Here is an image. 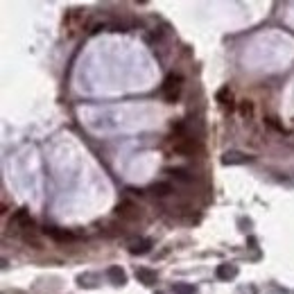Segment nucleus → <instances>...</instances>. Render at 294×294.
Instances as JSON below:
<instances>
[{"label":"nucleus","instance_id":"7","mask_svg":"<svg viewBox=\"0 0 294 294\" xmlns=\"http://www.w3.org/2000/svg\"><path fill=\"white\" fill-rule=\"evenodd\" d=\"M251 161H254V159L242 154V152H227V154L222 156L224 165H244V163H251Z\"/></svg>","mask_w":294,"mask_h":294},{"label":"nucleus","instance_id":"1","mask_svg":"<svg viewBox=\"0 0 294 294\" xmlns=\"http://www.w3.org/2000/svg\"><path fill=\"white\" fill-rule=\"evenodd\" d=\"M181 89H183V75L170 72L161 84V95L165 98V102H177L179 95H181Z\"/></svg>","mask_w":294,"mask_h":294},{"label":"nucleus","instance_id":"6","mask_svg":"<svg viewBox=\"0 0 294 294\" xmlns=\"http://www.w3.org/2000/svg\"><path fill=\"white\" fill-rule=\"evenodd\" d=\"M195 150H197V145H195L193 138H177V143L172 145V152L181 156H193Z\"/></svg>","mask_w":294,"mask_h":294},{"label":"nucleus","instance_id":"12","mask_svg":"<svg viewBox=\"0 0 294 294\" xmlns=\"http://www.w3.org/2000/svg\"><path fill=\"white\" fill-rule=\"evenodd\" d=\"M106 276L111 278V281H113L116 285H125V283H127V274L122 272V269H120L118 265L109 267V269H106Z\"/></svg>","mask_w":294,"mask_h":294},{"label":"nucleus","instance_id":"2","mask_svg":"<svg viewBox=\"0 0 294 294\" xmlns=\"http://www.w3.org/2000/svg\"><path fill=\"white\" fill-rule=\"evenodd\" d=\"M116 215L120 217V220H125V222H136V220H140V206L138 204H133L131 199H122L118 201L116 206Z\"/></svg>","mask_w":294,"mask_h":294},{"label":"nucleus","instance_id":"16","mask_svg":"<svg viewBox=\"0 0 294 294\" xmlns=\"http://www.w3.org/2000/svg\"><path fill=\"white\" fill-rule=\"evenodd\" d=\"M265 125L269 129H274V131H278V133H288V129H285L281 122H276V118H265Z\"/></svg>","mask_w":294,"mask_h":294},{"label":"nucleus","instance_id":"5","mask_svg":"<svg viewBox=\"0 0 294 294\" xmlns=\"http://www.w3.org/2000/svg\"><path fill=\"white\" fill-rule=\"evenodd\" d=\"M127 247H129V254L143 256V254H147V251L152 249V240L150 238H131L127 242Z\"/></svg>","mask_w":294,"mask_h":294},{"label":"nucleus","instance_id":"11","mask_svg":"<svg viewBox=\"0 0 294 294\" xmlns=\"http://www.w3.org/2000/svg\"><path fill=\"white\" fill-rule=\"evenodd\" d=\"M167 174H172V177L177 179V181H181V183H190L195 179V174L190 172V170H186V167H170Z\"/></svg>","mask_w":294,"mask_h":294},{"label":"nucleus","instance_id":"13","mask_svg":"<svg viewBox=\"0 0 294 294\" xmlns=\"http://www.w3.org/2000/svg\"><path fill=\"white\" fill-rule=\"evenodd\" d=\"M231 100H233V93H231L229 86H222V89L215 93V102H220V104H229Z\"/></svg>","mask_w":294,"mask_h":294},{"label":"nucleus","instance_id":"15","mask_svg":"<svg viewBox=\"0 0 294 294\" xmlns=\"http://www.w3.org/2000/svg\"><path fill=\"white\" fill-rule=\"evenodd\" d=\"M23 240H25L28 244H32V249H41V240L36 238L32 231H25V233H23Z\"/></svg>","mask_w":294,"mask_h":294},{"label":"nucleus","instance_id":"18","mask_svg":"<svg viewBox=\"0 0 294 294\" xmlns=\"http://www.w3.org/2000/svg\"><path fill=\"white\" fill-rule=\"evenodd\" d=\"M163 36H165V34H163V30H156V32L147 34V41H150L152 45H156V43H161V41H163Z\"/></svg>","mask_w":294,"mask_h":294},{"label":"nucleus","instance_id":"3","mask_svg":"<svg viewBox=\"0 0 294 294\" xmlns=\"http://www.w3.org/2000/svg\"><path fill=\"white\" fill-rule=\"evenodd\" d=\"M34 222L32 217H30V211L25 208V206H21L18 211L11 213L9 217V229H23V231H28V229H32Z\"/></svg>","mask_w":294,"mask_h":294},{"label":"nucleus","instance_id":"4","mask_svg":"<svg viewBox=\"0 0 294 294\" xmlns=\"http://www.w3.org/2000/svg\"><path fill=\"white\" fill-rule=\"evenodd\" d=\"M43 231H45V235L52 238L55 242H75V240H77V235L72 233V231H66V229H59V227H45Z\"/></svg>","mask_w":294,"mask_h":294},{"label":"nucleus","instance_id":"17","mask_svg":"<svg viewBox=\"0 0 294 294\" xmlns=\"http://www.w3.org/2000/svg\"><path fill=\"white\" fill-rule=\"evenodd\" d=\"M240 113H242L244 118H251L254 116V104H251L249 100H244L242 104H240Z\"/></svg>","mask_w":294,"mask_h":294},{"label":"nucleus","instance_id":"9","mask_svg":"<svg viewBox=\"0 0 294 294\" xmlns=\"http://www.w3.org/2000/svg\"><path fill=\"white\" fill-rule=\"evenodd\" d=\"M150 193L154 195V197H159V199H163V197H167V195H172L174 190L167 181H156V183H152L150 186Z\"/></svg>","mask_w":294,"mask_h":294},{"label":"nucleus","instance_id":"8","mask_svg":"<svg viewBox=\"0 0 294 294\" xmlns=\"http://www.w3.org/2000/svg\"><path fill=\"white\" fill-rule=\"evenodd\" d=\"M215 276L220 278V281H231V278L238 276V267L231 265V262H222V265H217Z\"/></svg>","mask_w":294,"mask_h":294},{"label":"nucleus","instance_id":"10","mask_svg":"<svg viewBox=\"0 0 294 294\" xmlns=\"http://www.w3.org/2000/svg\"><path fill=\"white\" fill-rule=\"evenodd\" d=\"M136 278H138L143 285H156V272H152L147 267H138V269H136Z\"/></svg>","mask_w":294,"mask_h":294},{"label":"nucleus","instance_id":"14","mask_svg":"<svg viewBox=\"0 0 294 294\" xmlns=\"http://www.w3.org/2000/svg\"><path fill=\"white\" fill-rule=\"evenodd\" d=\"M172 292L174 294H195V288L190 283H174L172 285Z\"/></svg>","mask_w":294,"mask_h":294}]
</instances>
